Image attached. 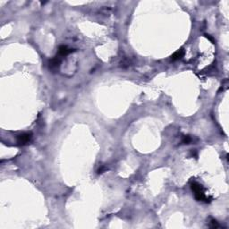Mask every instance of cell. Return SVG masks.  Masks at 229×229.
Here are the masks:
<instances>
[{
	"mask_svg": "<svg viewBox=\"0 0 229 229\" xmlns=\"http://www.w3.org/2000/svg\"><path fill=\"white\" fill-rule=\"evenodd\" d=\"M191 188L192 191L194 193V197L198 201H204V202H209L211 198L208 197L206 195L205 189L201 184H200L197 182H192L191 184Z\"/></svg>",
	"mask_w": 229,
	"mask_h": 229,
	"instance_id": "obj_1",
	"label": "cell"
},
{
	"mask_svg": "<svg viewBox=\"0 0 229 229\" xmlns=\"http://www.w3.org/2000/svg\"><path fill=\"white\" fill-rule=\"evenodd\" d=\"M32 138V134L31 133H23L17 137V142L20 145H24L26 143H28Z\"/></svg>",
	"mask_w": 229,
	"mask_h": 229,
	"instance_id": "obj_2",
	"label": "cell"
},
{
	"mask_svg": "<svg viewBox=\"0 0 229 229\" xmlns=\"http://www.w3.org/2000/svg\"><path fill=\"white\" fill-rule=\"evenodd\" d=\"M61 61H62L61 56H55L53 59H51V60L49 61V69H52V70H54V69L58 68V67L60 66Z\"/></svg>",
	"mask_w": 229,
	"mask_h": 229,
	"instance_id": "obj_3",
	"label": "cell"
},
{
	"mask_svg": "<svg viewBox=\"0 0 229 229\" xmlns=\"http://www.w3.org/2000/svg\"><path fill=\"white\" fill-rule=\"evenodd\" d=\"M72 52H73V49H70V48H68L67 46H61V47H59V49H58V56H66L67 55H69V54H71Z\"/></svg>",
	"mask_w": 229,
	"mask_h": 229,
	"instance_id": "obj_4",
	"label": "cell"
},
{
	"mask_svg": "<svg viewBox=\"0 0 229 229\" xmlns=\"http://www.w3.org/2000/svg\"><path fill=\"white\" fill-rule=\"evenodd\" d=\"M184 55V49H180L179 50H177V52H175L172 56H171V60L172 61H177V60H179L181 59Z\"/></svg>",
	"mask_w": 229,
	"mask_h": 229,
	"instance_id": "obj_5",
	"label": "cell"
},
{
	"mask_svg": "<svg viewBox=\"0 0 229 229\" xmlns=\"http://www.w3.org/2000/svg\"><path fill=\"white\" fill-rule=\"evenodd\" d=\"M208 227H211V228H219L221 227V226L219 224V222L215 219H211L209 222H208Z\"/></svg>",
	"mask_w": 229,
	"mask_h": 229,
	"instance_id": "obj_6",
	"label": "cell"
},
{
	"mask_svg": "<svg viewBox=\"0 0 229 229\" xmlns=\"http://www.w3.org/2000/svg\"><path fill=\"white\" fill-rule=\"evenodd\" d=\"M192 142V138L189 135L184 136L182 140V143H184V144H190Z\"/></svg>",
	"mask_w": 229,
	"mask_h": 229,
	"instance_id": "obj_7",
	"label": "cell"
},
{
	"mask_svg": "<svg viewBox=\"0 0 229 229\" xmlns=\"http://www.w3.org/2000/svg\"><path fill=\"white\" fill-rule=\"evenodd\" d=\"M107 170V167H101L99 170H98V174H101V173H103L104 171H106Z\"/></svg>",
	"mask_w": 229,
	"mask_h": 229,
	"instance_id": "obj_8",
	"label": "cell"
}]
</instances>
